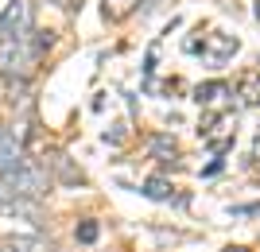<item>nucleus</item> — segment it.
I'll return each instance as SVG.
<instances>
[{"label":"nucleus","mask_w":260,"mask_h":252,"mask_svg":"<svg viewBox=\"0 0 260 252\" xmlns=\"http://www.w3.org/2000/svg\"><path fill=\"white\" fill-rule=\"evenodd\" d=\"M51 43H54V35L39 31V27L31 35H23V39H0V74L8 82H27L35 74L39 58L51 51Z\"/></svg>","instance_id":"f257e3e1"},{"label":"nucleus","mask_w":260,"mask_h":252,"mask_svg":"<svg viewBox=\"0 0 260 252\" xmlns=\"http://www.w3.org/2000/svg\"><path fill=\"white\" fill-rule=\"evenodd\" d=\"M4 187L12 190L16 198H27V202H39V198H47L51 194V175H47V167L39 163V159H23L20 167H12L8 175L0 178Z\"/></svg>","instance_id":"f03ea898"},{"label":"nucleus","mask_w":260,"mask_h":252,"mask_svg":"<svg viewBox=\"0 0 260 252\" xmlns=\"http://www.w3.org/2000/svg\"><path fill=\"white\" fill-rule=\"evenodd\" d=\"M35 31V0H12L0 12V39H23Z\"/></svg>","instance_id":"7ed1b4c3"},{"label":"nucleus","mask_w":260,"mask_h":252,"mask_svg":"<svg viewBox=\"0 0 260 252\" xmlns=\"http://www.w3.org/2000/svg\"><path fill=\"white\" fill-rule=\"evenodd\" d=\"M43 159H47L43 167H47V175H51V183H54V178H58V183H66V187H86V183H89L86 171H82V167H78L66 152H58V148H51Z\"/></svg>","instance_id":"20e7f679"},{"label":"nucleus","mask_w":260,"mask_h":252,"mask_svg":"<svg viewBox=\"0 0 260 252\" xmlns=\"http://www.w3.org/2000/svg\"><path fill=\"white\" fill-rule=\"evenodd\" d=\"M0 213L4 218H20V221H31V225H43V206L39 202H27V198H16L4 183H0Z\"/></svg>","instance_id":"39448f33"},{"label":"nucleus","mask_w":260,"mask_h":252,"mask_svg":"<svg viewBox=\"0 0 260 252\" xmlns=\"http://www.w3.org/2000/svg\"><path fill=\"white\" fill-rule=\"evenodd\" d=\"M27 155H23V136L12 128H0V175H8L12 167H20Z\"/></svg>","instance_id":"423d86ee"},{"label":"nucleus","mask_w":260,"mask_h":252,"mask_svg":"<svg viewBox=\"0 0 260 252\" xmlns=\"http://www.w3.org/2000/svg\"><path fill=\"white\" fill-rule=\"evenodd\" d=\"M237 39H233V35H210V39H202V43H198V51H202V55H214V62H225L229 55H237Z\"/></svg>","instance_id":"0eeeda50"},{"label":"nucleus","mask_w":260,"mask_h":252,"mask_svg":"<svg viewBox=\"0 0 260 252\" xmlns=\"http://www.w3.org/2000/svg\"><path fill=\"white\" fill-rule=\"evenodd\" d=\"M0 252H54V244L47 237H4Z\"/></svg>","instance_id":"6e6552de"},{"label":"nucleus","mask_w":260,"mask_h":252,"mask_svg":"<svg viewBox=\"0 0 260 252\" xmlns=\"http://www.w3.org/2000/svg\"><path fill=\"white\" fill-rule=\"evenodd\" d=\"M136 8H140V0H101V16H105V23H124Z\"/></svg>","instance_id":"1a4fd4ad"},{"label":"nucleus","mask_w":260,"mask_h":252,"mask_svg":"<svg viewBox=\"0 0 260 252\" xmlns=\"http://www.w3.org/2000/svg\"><path fill=\"white\" fill-rule=\"evenodd\" d=\"M237 97L241 105H260V70H245L237 78Z\"/></svg>","instance_id":"9d476101"},{"label":"nucleus","mask_w":260,"mask_h":252,"mask_svg":"<svg viewBox=\"0 0 260 252\" xmlns=\"http://www.w3.org/2000/svg\"><path fill=\"white\" fill-rule=\"evenodd\" d=\"M152 155L159 163H179V143H175V136H152Z\"/></svg>","instance_id":"9b49d317"},{"label":"nucleus","mask_w":260,"mask_h":252,"mask_svg":"<svg viewBox=\"0 0 260 252\" xmlns=\"http://www.w3.org/2000/svg\"><path fill=\"white\" fill-rule=\"evenodd\" d=\"M221 97H229V86H225V82H206V86L194 89V101H198V105H217Z\"/></svg>","instance_id":"f8f14e48"},{"label":"nucleus","mask_w":260,"mask_h":252,"mask_svg":"<svg viewBox=\"0 0 260 252\" xmlns=\"http://www.w3.org/2000/svg\"><path fill=\"white\" fill-rule=\"evenodd\" d=\"M140 194L152 198V202H171L175 190H171V183H163V178H148V183L140 187Z\"/></svg>","instance_id":"ddd939ff"},{"label":"nucleus","mask_w":260,"mask_h":252,"mask_svg":"<svg viewBox=\"0 0 260 252\" xmlns=\"http://www.w3.org/2000/svg\"><path fill=\"white\" fill-rule=\"evenodd\" d=\"M74 237H78V244H93L101 237V225L93 218H86V221H78V229H74Z\"/></svg>","instance_id":"4468645a"},{"label":"nucleus","mask_w":260,"mask_h":252,"mask_svg":"<svg viewBox=\"0 0 260 252\" xmlns=\"http://www.w3.org/2000/svg\"><path fill=\"white\" fill-rule=\"evenodd\" d=\"M51 4H58L62 12H78V8H82V0H51Z\"/></svg>","instance_id":"2eb2a0df"},{"label":"nucleus","mask_w":260,"mask_h":252,"mask_svg":"<svg viewBox=\"0 0 260 252\" xmlns=\"http://www.w3.org/2000/svg\"><path fill=\"white\" fill-rule=\"evenodd\" d=\"M233 213H260V202L256 206H233Z\"/></svg>","instance_id":"dca6fc26"},{"label":"nucleus","mask_w":260,"mask_h":252,"mask_svg":"<svg viewBox=\"0 0 260 252\" xmlns=\"http://www.w3.org/2000/svg\"><path fill=\"white\" fill-rule=\"evenodd\" d=\"M221 252H249L245 244H229V248H221Z\"/></svg>","instance_id":"f3484780"},{"label":"nucleus","mask_w":260,"mask_h":252,"mask_svg":"<svg viewBox=\"0 0 260 252\" xmlns=\"http://www.w3.org/2000/svg\"><path fill=\"white\" fill-rule=\"evenodd\" d=\"M256 20H260V0H256Z\"/></svg>","instance_id":"a211bd4d"}]
</instances>
